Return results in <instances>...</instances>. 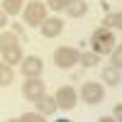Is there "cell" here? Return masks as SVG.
Returning <instances> with one entry per match:
<instances>
[{"label":"cell","mask_w":122,"mask_h":122,"mask_svg":"<svg viewBox=\"0 0 122 122\" xmlns=\"http://www.w3.org/2000/svg\"><path fill=\"white\" fill-rule=\"evenodd\" d=\"M90 44H93V51L100 56V54H110L115 49V34L110 32V29L100 27L93 32V37H90Z\"/></svg>","instance_id":"obj_1"},{"label":"cell","mask_w":122,"mask_h":122,"mask_svg":"<svg viewBox=\"0 0 122 122\" xmlns=\"http://www.w3.org/2000/svg\"><path fill=\"white\" fill-rule=\"evenodd\" d=\"M22 17H25V22H27L29 27H39V25L44 22V17H46V5L39 3V0H32V3L25 5Z\"/></svg>","instance_id":"obj_2"},{"label":"cell","mask_w":122,"mask_h":122,"mask_svg":"<svg viewBox=\"0 0 122 122\" xmlns=\"http://www.w3.org/2000/svg\"><path fill=\"white\" fill-rule=\"evenodd\" d=\"M78 59H81V54L76 51L73 46H59L56 51H54V64H56L59 68H71V66H76Z\"/></svg>","instance_id":"obj_3"},{"label":"cell","mask_w":122,"mask_h":122,"mask_svg":"<svg viewBox=\"0 0 122 122\" xmlns=\"http://www.w3.org/2000/svg\"><path fill=\"white\" fill-rule=\"evenodd\" d=\"M20 71H22L25 78H39L42 71H44V64H42L39 56H27V59H22V64H20Z\"/></svg>","instance_id":"obj_4"},{"label":"cell","mask_w":122,"mask_h":122,"mask_svg":"<svg viewBox=\"0 0 122 122\" xmlns=\"http://www.w3.org/2000/svg\"><path fill=\"white\" fill-rule=\"evenodd\" d=\"M81 98L86 100L88 105H95V103H100V100L105 98V90H103V86L100 83H83V88H81Z\"/></svg>","instance_id":"obj_5"},{"label":"cell","mask_w":122,"mask_h":122,"mask_svg":"<svg viewBox=\"0 0 122 122\" xmlns=\"http://www.w3.org/2000/svg\"><path fill=\"white\" fill-rule=\"evenodd\" d=\"M54 98H56V107H61V110H73V107H76V100H78L76 90L71 88V86L59 88V93H56Z\"/></svg>","instance_id":"obj_6"},{"label":"cell","mask_w":122,"mask_h":122,"mask_svg":"<svg viewBox=\"0 0 122 122\" xmlns=\"http://www.w3.org/2000/svg\"><path fill=\"white\" fill-rule=\"evenodd\" d=\"M22 93L27 100H37L39 95H44L46 93V86H44V81L42 78H27L25 81V86H22Z\"/></svg>","instance_id":"obj_7"},{"label":"cell","mask_w":122,"mask_h":122,"mask_svg":"<svg viewBox=\"0 0 122 122\" xmlns=\"http://www.w3.org/2000/svg\"><path fill=\"white\" fill-rule=\"evenodd\" d=\"M39 27H42L44 37H56V34H61V29H64V20H59V17H44V22Z\"/></svg>","instance_id":"obj_8"},{"label":"cell","mask_w":122,"mask_h":122,"mask_svg":"<svg viewBox=\"0 0 122 122\" xmlns=\"http://www.w3.org/2000/svg\"><path fill=\"white\" fill-rule=\"evenodd\" d=\"M34 103H37V110H39L44 117H49V115H54V112H56V98L46 95V93H44V95H39Z\"/></svg>","instance_id":"obj_9"},{"label":"cell","mask_w":122,"mask_h":122,"mask_svg":"<svg viewBox=\"0 0 122 122\" xmlns=\"http://www.w3.org/2000/svg\"><path fill=\"white\" fill-rule=\"evenodd\" d=\"M0 54H3L5 64H10V66H12V64H17V61L22 59V49H20V44H15V46H10V49H3Z\"/></svg>","instance_id":"obj_10"},{"label":"cell","mask_w":122,"mask_h":122,"mask_svg":"<svg viewBox=\"0 0 122 122\" xmlns=\"http://www.w3.org/2000/svg\"><path fill=\"white\" fill-rule=\"evenodd\" d=\"M66 10H68V15H71V17H81V15H86V12H88V5H86V0H73V3H71Z\"/></svg>","instance_id":"obj_11"},{"label":"cell","mask_w":122,"mask_h":122,"mask_svg":"<svg viewBox=\"0 0 122 122\" xmlns=\"http://www.w3.org/2000/svg\"><path fill=\"white\" fill-rule=\"evenodd\" d=\"M15 44H20V39H17L15 32H3V34H0V51H3V49L15 46Z\"/></svg>","instance_id":"obj_12"},{"label":"cell","mask_w":122,"mask_h":122,"mask_svg":"<svg viewBox=\"0 0 122 122\" xmlns=\"http://www.w3.org/2000/svg\"><path fill=\"white\" fill-rule=\"evenodd\" d=\"M12 78H15V73H12V68H10V64H0V86H10L12 83Z\"/></svg>","instance_id":"obj_13"},{"label":"cell","mask_w":122,"mask_h":122,"mask_svg":"<svg viewBox=\"0 0 122 122\" xmlns=\"http://www.w3.org/2000/svg\"><path fill=\"white\" fill-rule=\"evenodd\" d=\"M103 78H105V83H107V86H117V83H120V68H117V66L105 68Z\"/></svg>","instance_id":"obj_14"},{"label":"cell","mask_w":122,"mask_h":122,"mask_svg":"<svg viewBox=\"0 0 122 122\" xmlns=\"http://www.w3.org/2000/svg\"><path fill=\"white\" fill-rule=\"evenodd\" d=\"M22 5H25V0H3V10L7 15H17L22 10Z\"/></svg>","instance_id":"obj_15"},{"label":"cell","mask_w":122,"mask_h":122,"mask_svg":"<svg viewBox=\"0 0 122 122\" xmlns=\"http://www.w3.org/2000/svg\"><path fill=\"white\" fill-rule=\"evenodd\" d=\"M120 25H122V15L120 12H107L105 15V29H120Z\"/></svg>","instance_id":"obj_16"},{"label":"cell","mask_w":122,"mask_h":122,"mask_svg":"<svg viewBox=\"0 0 122 122\" xmlns=\"http://www.w3.org/2000/svg\"><path fill=\"white\" fill-rule=\"evenodd\" d=\"M78 61H81V64H83L86 68H90V66H95V64H98V54H95V51L81 54V59H78Z\"/></svg>","instance_id":"obj_17"},{"label":"cell","mask_w":122,"mask_h":122,"mask_svg":"<svg viewBox=\"0 0 122 122\" xmlns=\"http://www.w3.org/2000/svg\"><path fill=\"white\" fill-rule=\"evenodd\" d=\"M44 115L39 112V110H34V112H22L20 115V122H42Z\"/></svg>","instance_id":"obj_18"},{"label":"cell","mask_w":122,"mask_h":122,"mask_svg":"<svg viewBox=\"0 0 122 122\" xmlns=\"http://www.w3.org/2000/svg\"><path fill=\"white\" fill-rule=\"evenodd\" d=\"M71 3H73V0H49L46 7H51V10H56V12H59V10H66Z\"/></svg>","instance_id":"obj_19"},{"label":"cell","mask_w":122,"mask_h":122,"mask_svg":"<svg viewBox=\"0 0 122 122\" xmlns=\"http://www.w3.org/2000/svg\"><path fill=\"white\" fill-rule=\"evenodd\" d=\"M110 54H112V66H117V68H120V46H117V51L112 49Z\"/></svg>","instance_id":"obj_20"},{"label":"cell","mask_w":122,"mask_h":122,"mask_svg":"<svg viewBox=\"0 0 122 122\" xmlns=\"http://www.w3.org/2000/svg\"><path fill=\"white\" fill-rule=\"evenodd\" d=\"M7 25V12H5V10H0V29H3Z\"/></svg>","instance_id":"obj_21"}]
</instances>
